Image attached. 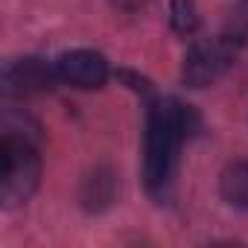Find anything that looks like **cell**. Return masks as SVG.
I'll list each match as a JSON object with an SVG mask.
<instances>
[{"label":"cell","mask_w":248,"mask_h":248,"mask_svg":"<svg viewBox=\"0 0 248 248\" xmlns=\"http://www.w3.org/2000/svg\"><path fill=\"white\" fill-rule=\"evenodd\" d=\"M170 24L178 35H190L199 27V12L193 0H172L170 3Z\"/></svg>","instance_id":"8"},{"label":"cell","mask_w":248,"mask_h":248,"mask_svg":"<svg viewBox=\"0 0 248 248\" xmlns=\"http://www.w3.org/2000/svg\"><path fill=\"white\" fill-rule=\"evenodd\" d=\"M56 73L64 85L91 91L108 79V62L93 50H70L56 59Z\"/></svg>","instance_id":"5"},{"label":"cell","mask_w":248,"mask_h":248,"mask_svg":"<svg viewBox=\"0 0 248 248\" xmlns=\"http://www.w3.org/2000/svg\"><path fill=\"white\" fill-rule=\"evenodd\" d=\"M114 193H117V184H114V172L108 170H96L88 181H85V190H82V202L88 210H102L114 202Z\"/></svg>","instance_id":"7"},{"label":"cell","mask_w":248,"mask_h":248,"mask_svg":"<svg viewBox=\"0 0 248 248\" xmlns=\"http://www.w3.org/2000/svg\"><path fill=\"white\" fill-rule=\"evenodd\" d=\"M53 79H59L56 67H47L41 59H12L3 64V91L9 96H30L53 88Z\"/></svg>","instance_id":"4"},{"label":"cell","mask_w":248,"mask_h":248,"mask_svg":"<svg viewBox=\"0 0 248 248\" xmlns=\"http://www.w3.org/2000/svg\"><path fill=\"white\" fill-rule=\"evenodd\" d=\"M236 41L231 35H219V38H204V41H196L187 56H184V64H181V79L184 85L190 88H207L213 82H219L228 67L233 64L236 59Z\"/></svg>","instance_id":"3"},{"label":"cell","mask_w":248,"mask_h":248,"mask_svg":"<svg viewBox=\"0 0 248 248\" xmlns=\"http://www.w3.org/2000/svg\"><path fill=\"white\" fill-rule=\"evenodd\" d=\"M219 193L231 207L248 210V161H236V164L225 167V172L219 178Z\"/></svg>","instance_id":"6"},{"label":"cell","mask_w":248,"mask_h":248,"mask_svg":"<svg viewBox=\"0 0 248 248\" xmlns=\"http://www.w3.org/2000/svg\"><path fill=\"white\" fill-rule=\"evenodd\" d=\"M41 181V155L30 138L6 132L0 140V202L18 207L30 202Z\"/></svg>","instance_id":"2"},{"label":"cell","mask_w":248,"mask_h":248,"mask_svg":"<svg viewBox=\"0 0 248 248\" xmlns=\"http://www.w3.org/2000/svg\"><path fill=\"white\" fill-rule=\"evenodd\" d=\"M196 132V114L190 105L164 96L149 105L146 120V161H143V178L152 193L164 190L172 181L178 152L187 138Z\"/></svg>","instance_id":"1"},{"label":"cell","mask_w":248,"mask_h":248,"mask_svg":"<svg viewBox=\"0 0 248 248\" xmlns=\"http://www.w3.org/2000/svg\"><path fill=\"white\" fill-rule=\"evenodd\" d=\"M236 44H248V0L239 3L231 12V32H228Z\"/></svg>","instance_id":"9"}]
</instances>
